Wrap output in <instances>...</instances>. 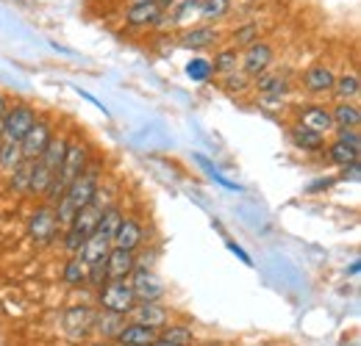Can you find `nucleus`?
<instances>
[{
    "mask_svg": "<svg viewBox=\"0 0 361 346\" xmlns=\"http://www.w3.org/2000/svg\"><path fill=\"white\" fill-rule=\"evenodd\" d=\"M37 122V111L28 103H20L14 108L6 111L3 130H0V172H14V167L23 161L20 155V141L25 139V133Z\"/></svg>",
    "mask_w": 361,
    "mask_h": 346,
    "instance_id": "nucleus-1",
    "label": "nucleus"
},
{
    "mask_svg": "<svg viewBox=\"0 0 361 346\" xmlns=\"http://www.w3.org/2000/svg\"><path fill=\"white\" fill-rule=\"evenodd\" d=\"M239 61H242V72L247 78H259L270 70L272 47L267 42H253L250 47H245V56H239Z\"/></svg>",
    "mask_w": 361,
    "mask_h": 346,
    "instance_id": "nucleus-10",
    "label": "nucleus"
},
{
    "mask_svg": "<svg viewBox=\"0 0 361 346\" xmlns=\"http://www.w3.org/2000/svg\"><path fill=\"white\" fill-rule=\"evenodd\" d=\"M186 75H189L192 81H197V84H206V81L214 75L212 61H206V58H192V61L186 64Z\"/></svg>",
    "mask_w": 361,
    "mask_h": 346,
    "instance_id": "nucleus-30",
    "label": "nucleus"
},
{
    "mask_svg": "<svg viewBox=\"0 0 361 346\" xmlns=\"http://www.w3.org/2000/svg\"><path fill=\"white\" fill-rule=\"evenodd\" d=\"M92 327L109 341V338H117V333L123 330V316H114V313H100V316H94V321H92Z\"/></svg>",
    "mask_w": 361,
    "mask_h": 346,
    "instance_id": "nucleus-23",
    "label": "nucleus"
},
{
    "mask_svg": "<svg viewBox=\"0 0 361 346\" xmlns=\"http://www.w3.org/2000/svg\"><path fill=\"white\" fill-rule=\"evenodd\" d=\"M50 139H53L50 122L37 120V122L31 125V130L25 133V139L20 141V155H23L25 161H37V158L45 153V147L50 144Z\"/></svg>",
    "mask_w": 361,
    "mask_h": 346,
    "instance_id": "nucleus-9",
    "label": "nucleus"
},
{
    "mask_svg": "<svg viewBox=\"0 0 361 346\" xmlns=\"http://www.w3.org/2000/svg\"><path fill=\"white\" fill-rule=\"evenodd\" d=\"M159 338L173 346H192L195 333H192V327H186V324H167V327L159 333Z\"/></svg>",
    "mask_w": 361,
    "mask_h": 346,
    "instance_id": "nucleus-22",
    "label": "nucleus"
},
{
    "mask_svg": "<svg viewBox=\"0 0 361 346\" xmlns=\"http://www.w3.org/2000/svg\"><path fill=\"white\" fill-rule=\"evenodd\" d=\"M236 67H239V50H236V47H228V50H223V53H217L214 61H212V70L220 72V75L236 72Z\"/></svg>",
    "mask_w": 361,
    "mask_h": 346,
    "instance_id": "nucleus-27",
    "label": "nucleus"
},
{
    "mask_svg": "<svg viewBox=\"0 0 361 346\" xmlns=\"http://www.w3.org/2000/svg\"><path fill=\"white\" fill-rule=\"evenodd\" d=\"M131 3H159V0H131Z\"/></svg>",
    "mask_w": 361,
    "mask_h": 346,
    "instance_id": "nucleus-37",
    "label": "nucleus"
},
{
    "mask_svg": "<svg viewBox=\"0 0 361 346\" xmlns=\"http://www.w3.org/2000/svg\"><path fill=\"white\" fill-rule=\"evenodd\" d=\"M247 86H250V81H247V75H245V72H231V75H226L228 91H245Z\"/></svg>",
    "mask_w": 361,
    "mask_h": 346,
    "instance_id": "nucleus-32",
    "label": "nucleus"
},
{
    "mask_svg": "<svg viewBox=\"0 0 361 346\" xmlns=\"http://www.w3.org/2000/svg\"><path fill=\"white\" fill-rule=\"evenodd\" d=\"M334 128L336 130H359L361 125V111L356 103H336L331 111Z\"/></svg>",
    "mask_w": 361,
    "mask_h": 346,
    "instance_id": "nucleus-18",
    "label": "nucleus"
},
{
    "mask_svg": "<svg viewBox=\"0 0 361 346\" xmlns=\"http://www.w3.org/2000/svg\"><path fill=\"white\" fill-rule=\"evenodd\" d=\"M256 37H259V25H253V23L239 25V28L233 31V47H236V50H239V47H250V44L256 42Z\"/></svg>",
    "mask_w": 361,
    "mask_h": 346,
    "instance_id": "nucleus-31",
    "label": "nucleus"
},
{
    "mask_svg": "<svg viewBox=\"0 0 361 346\" xmlns=\"http://www.w3.org/2000/svg\"><path fill=\"white\" fill-rule=\"evenodd\" d=\"M134 269H136L134 252L111 247V252L106 258V280H128Z\"/></svg>",
    "mask_w": 361,
    "mask_h": 346,
    "instance_id": "nucleus-13",
    "label": "nucleus"
},
{
    "mask_svg": "<svg viewBox=\"0 0 361 346\" xmlns=\"http://www.w3.org/2000/svg\"><path fill=\"white\" fill-rule=\"evenodd\" d=\"M164 17V8L159 3H131V8L126 11V23L134 28H147V25H159Z\"/></svg>",
    "mask_w": 361,
    "mask_h": 346,
    "instance_id": "nucleus-14",
    "label": "nucleus"
},
{
    "mask_svg": "<svg viewBox=\"0 0 361 346\" xmlns=\"http://www.w3.org/2000/svg\"><path fill=\"white\" fill-rule=\"evenodd\" d=\"M87 167H90V147H87L84 141H67V153H64V161H61V167H59V174H56V180H53L50 191H47V203L56 205V200L64 194V188H67L73 180H78Z\"/></svg>",
    "mask_w": 361,
    "mask_h": 346,
    "instance_id": "nucleus-5",
    "label": "nucleus"
},
{
    "mask_svg": "<svg viewBox=\"0 0 361 346\" xmlns=\"http://www.w3.org/2000/svg\"><path fill=\"white\" fill-rule=\"evenodd\" d=\"M6 111H8V103H6V94L0 91V130H3V120H6Z\"/></svg>",
    "mask_w": 361,
    "mask_h": 346,
    "instance_id": "nucleus-35",
    "label": "nucleus"
},
{
    "mask_svg": "<svg viewBox=\"0 0 361 346\" xmlns=\"http://www.w3.org/2000/svg\"><path fill=\"white\" fill-rule=\"evenodd\" d=\"M298 125H303V128L325 136V133L334 130V120H331V111H328V108H322V105H309V108L300 111V122H298Z\"/></svg>",
    "mask_w": 361,
    "mask_h": 346,
    "instance_id": "nucleus-17",
    "label": "nucleus"
},
{
    "mask_svg": "<svg viewBox=\"0 0 361 346\" xmlns=\"http://www.w3.org/2000/svg\"><path fill=\"white\" fill-rule=\"evenodd\" d=\"M131 316H134L136 324H145V327H150V330H164L167 327V321H170V313H167V307L159 302H136V307L131 310Z\"/></svg>",
    "mask_w": 361,
    "mask_h": 346,
    "instance_id": "nucleus-12",
    "label": "nucleus"
},
{
    "mask_svg": "<svg viewBox=\"0 0 361 346\" xmlns=\"http://www.w3.org/2000/svg\"><path fill=\"white\" fill-rule=\"evenodd\" d=\"M331 91H336V97H339L342 103L356 100V97H359V75H356V72L339 75V78L334 81V89H331Z\"/></svg>",
    "mask_w": 361,
    "mask_h": 346,
    "instance_id": "nucleus-24",
    "label": "nucleus"
},
{
    "mask_svg": "<svg viewBox=\"0 0 361 346\" xmlns=\"http://www.w3.org/2000/svg\"><path fill=\"white\" fill-rule=\"evenodd\" d=\"M328 158H331L336 167H353V164H359V150H353V147H348V144H342V141H334V144L328 147Z\"/></svg>",
    "mask_w": 361,
    "mask_h": 346,
    "instance_id": "nucleus-26",
    "label": "nucleus"
},
{
    "mask_svg": "<svg viewBox=\"0 0 361 346\" xmlns=\"http://www.w3.org/2000/svg\"><path fill=\"white\" fill-rule=\"evenodd\" d=\"M94 346H111V344H94Z\"/></svg>",
    "mask_w": 361,
    "mask_h": 346,
    "instance_id": "nucleus-38",
    "label": "nucleus"
},
{
    "mask_svg": "<svg viewBox=\"0 0 361 346\" xmlns=\"http://www.w3.org/2000/svg\"><path fill=\"white\" fill-rule=\"evenodd\" d=\"M111 205H114L111 191H109V188H97V194L92 197L90 205L81 208V211L75 214V219L64 227V250H67L70 255H75V252L81 250V244L94 233V227H97L100 217H103L106 208H111Z\"/></svg>",
    "mask_w": 361,
    "mask_h": 346,
    "instance_id": "nucleus-3",
    "label": "nucleus"
},
{
    "mask_svg": "<svg viewBox=\"0 0 361 346\" xmlns=\"http://www.w3.org/2000/svg\"><path fill=\"white\" fill-rule=\"evenodd\" d=\"M97 302L106 313H114V316H131V310L136 307L134 288L128 280H106L100 286V294H97Z\"/></svg>",
    "mask_w": 361,
    "mask_h": 346,
    "instance_id": "nucleus-6",
    "label": "nucleus"
},
{
    "mask_svg": "<svg viewBox=\"0 0 361 346\" xmlns=\"http://www.w3.org/2000/svg\"><path fill=\"white\" fill-rule=\"evenodd\" d=\"M289 136H292V144H295L298 150H309V153L322 150V144H325V136H319V133H314V130L303 128V125H295Z\"/></svg>",
    "mask_w": 361,
    "mask_h": 346,
    "instance_id": "nucleus-20",
    "label": "nucleus"
},
{
    "mask_svg": "<svg viewBox=\"0 0 361 346\" xmlns=\"http://www.w3.org/2000/svg\"><path fill=\"white\" fill-rule=\"evenodd\" d=\"M150 346H173V344H167V341H161V338H156V341H153V344Z\"/></svg>",
    "mask_w": 361,
    "mask_h": 346,
    "instance_id": "nucleus-36",
    "label": "nucleus"
},
{
    "mask_svg": "<svg viewBox=\"0 0 361 346\" xmlns=\"http://www.w3.org/2000/svg\"><path fill=\"white\" fill-rule=\"evenodd\" d=\"M28 236L37 247H47L61 236V224H59L56 211L50 205H42V208L34 211V217L28 222Z\"/></svg>",
    "mask_w": 361,
    "mask_h": 346,
    "instance_id": "nucleus-7",
    "label": "nucleus"
},
{
    "mask_svg": "<svg viewBox=\"0 0 361 346\" xmlns=\"http://www.w3.org/2000/svg\"><path fill=\"white\" fill-rule=\"evenodd\" d=\"M334 81H336V75H334V70L325 67V64H312V67L303 72V86H306V91H312V94H325V91H331V89H334Z\"/></svg>",
    "mask_w": 361,
    "mask_h": 346,
    "instance_id": "nucleus-15",
    "label": "nucleus"
},
{
    "mask_svg": "<svg viewBox=\"0 0 361 346\" xmlns=\"http://www.w3.org/2000/svg\"><path fill=\"white\" fill-rule=\"evenodd\" d=\"M159 338V333L156 330H150V327H145V324H123V330L117 333V344L120 346H150L153 341Z\"/></svg>",
    "mask_w": 361,
    "mask_h": 346,
    "instance_id": "nucleus-16",
    "label": "nucleus"
},
{
    "mask_svg": "<svg viewBox=\"0 0 361 346\" xmlns=\"http://www.w3.org/2000/svg\"><path fill=\"white\" fill-rule=\"evenodd\" d=\"M97 188H100V167H97V164H90V167L84 169V174H81L78 180H73V183L64 188V194L56 200L53 211H56L59 224L67 227L81 208L90 205L92 197L97 194Z\"/></svg>",
    "mask_w": 361,
    "mask_h": 346,
    "instance_id": "nucleus-2",
    "label": "nucleus"
},
{
    "mask_svg": "<svg viewBox=\"0 0 361 346\" xmlns=\"http://www.w3.org/2000/svg\"><path fill=\"white\" fill-rule=\"evenodd\" d=\"M256 86L262 91V97H283L289 91V81L283 75H267L264 72V75H259Z\"/></svg>",
    "mask_w": 361,
    "mask_h": 346,
    "instance_id": "nucleus-21",
    "label": "nucleus"
},
{
    "mask_svg": "<svg viewBox=\"0 0 361 346\" xmlns=\"http://www.w3.org/2000/svg\"><path fill=\"white\" fill-rule=\"evenodd\" d=\"M197 161H200V164H203V167H206V172L212 174V177H214V180H217V183H220V186H226V188H231V191H239V186H233V183H231V180H226V177H223V174L217 172V169H214V167H212V164H209V161H206V158H197Z\"/></svg>",
    "mask_w": 361,
    "mask_h": 346,
    "instance_id": "nucleus-34",
    "label": "nucleus"
},
{
    "mask_svg": "<svg viewBox=\"0 0 361 346\" xmlns=\"http://www.w3.org/2000/svg\"><path fill=\"white\" fill-rule=\"evenodd\" d=\"M31 172H34V161H20L17 167H14V172H11V191H17V194H28V188H31Z\"/></svg>",
    "mask_w": 361,
    "mask_h": 346,
    "instance_id": "nucleus-25",
    "label": "nucleus"
},
{
    "mask_svg": "<svg viewBox=\"0 0 361 346\" xmlns=\"http://www.w3.org/2000/svg\"><path fill=\"white\" fill-rule=\"evenodd\" d=\"M64 283H70V286L87 283V263L78 258V255H73V258L67 260V266H64Z\"/></svg>",
    "mask_w": 361,
    "mask_h": 346,
    "instance_id": "nucleus-29",
    "label": "nucleus"
},
{
    "mask_svg": "<svg viewBox=\"0 0 361 346\" xmlns=\"http://www.w3.org/2000/svg\"><path fill=\"white\" fill-rule=\"evenodd\" d=\"M217 42V31L212 25H197V28H189L183 37H180V44L189 47V50H203L209 44Z\"/></svg>",
    "mask_w": 361,
    "mask_h": 346,
    "instance_id": "nucleus-19",
    "label": "nucleus"
},
{
    "mask_svg": "<svg viewBox=\"0 0 361 346\" xmlns=\"http://www.w3.org/2000/svg\"><path fill=\"white\" fill-rule=\"evenodd\" d=\"M131 288H134L136 302H159L164 297V283L159 280V274L147 266H136L131 271Z\"/></svg>",
    "mask_w": 361,
    "mask_h": 346,
    "instance_id": "nucleus-8",
    "label": "nucleus"
},
{
    "mask_svg": "<svg viewBox=\"0 0 361 346\" xmlns=\"http://www.w3.org/2000/svg\"><path fill=\"white\" fill-rule=\"evenodd\" d=\"M67 141H70V139H64V136H53V139H50L45 153L34 161L28 194H34V197H47V191H50V186H53V180H56V174H59V167H61V161H64Z\"/></svg>",
    "mask_w": 361,
    "mask_h": 346,
    "instance_id": "nucleus-4",
    "label": "nucleus"
},
{
    "mask_svg": "<svg viewBox=\"0 0 361 346\" xmlns=\"http://www.w3.org/2000/svg\"><path fill=\"white\" fill-rule=\"evenodd\" d=\"M336 141H342V144H348V147H353V150L361 147L359 130H336Z\"/></svg>",
    "mask_w": 361,
    "mask_h": 346,
    "instance_id": "nucleus-33",
    "label": "nucleus"
},
{
    "mask_svg": "<svg viewBox=\"0 0 361 346\" xmlns=\"http://www.w3.org/2000/svg\"><path fill=\"white\" fill-rule=\"evenodd\" d=\"M142 241H145V227H142V224H139L134 217H123V219H120V224H117V233H114V238H111V247L134 252L136 247H142Z\"/></svg>",
    "mask_w": 361,
    "mask_h": 346,
    "instance_id": "nucleus-11",
    "label": "nucleus"
},
{
    "mask_svg": "<svg viewBox=\"0 0 361 346\" xmlns=\"http://www.w3.org/2000/svg\"><path fill=\"white\" fill-rule=\"evenodd\" d=\"M228 8H231V0H200L197 3V14L203 20H220L228 14Z\"/></svg>",
    "mask_w": 361,
    "mask_h": 346,
    "instance_id": "nucleus-28",
    "label": "nucleus"
}]
</instances>
